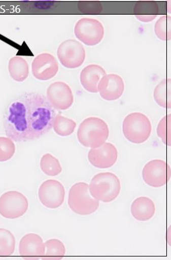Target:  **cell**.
Wrapping results in <instances>:
<instances>
[{"label":"cell","instance_id":"cell-1","mask_svg":"<svg viewBox=\"0 0 171 260\" xmlns=\"http://www.w3.org/2000/svg\"><path fill=\"white\" fill-rule=\"evenodd\" d=\"M56 115L47 97L40 93H25L9 105L4 127L7 137L13 141H33L49 133Z\"/></svg>","mask_w":171,"mask_h":260},{"label":"cell","instance_id":"cell-2","mask_svg":"<svg viewBox=\"0 0 171 260\" xmlns=\"http://www.w3.org/2000/svg\"><path fill=\"white\" fill-rule=\"evenodd\" d=\"M110 135L107 123L102 119L89 117L81 122L77 138L81 145L91 149L97 148L106 143Z\"/></svg>","mask_w":171,"mask_h":260},{"label":"cell","instance_id":"cell-3","mask_svg":"<svg viewBox=\"0 0 171 260\" xmlns=\"http://www.w3.org/2000/svg\"><path fill=\"white\" fill-rule=\"evenodd\" d=\"M89 189L95 200L103 203H111L119 195L121 184L115 174L100 173L92 178Z\"/></svg>","mask_w":171,"mask_h":260},{"label":"cell","instance_id":"cell-4","mask_svg":"<svg viewBox=\"0 0 171 260\" xmlns=\"http://www.w3.org/2000/svg\"><path fill=\"white\" fill-rule=\"evenodd\" d=\"M68 204L72 210L80 215L94 213L99 207V202L89 192V185L84 182L74 184L69 193Z\"/></svg>","mask_w":171,"mask_h":260},{"label":"cell","instance_id":"cell-5","mask_svg":"<svg viewBox=\"0 0 171 260\" xmlns=\"http://www.w3.org/2000/svg\"><path fill=\"white\" fill-rule=\"evenodd\" d=\"M124 137L135 144H141L150 137L152 126L149 118L141 113L133 112L127 115L123 122Z\"/></svg>","mask_w":171,"mask_h":260},{"label":"cell","instance_id":"cell-6","mask_svg":"<svg viewBox=\"0 0 171 260\" xmlns=\"http://www.w3.org/2000/svg\"><path fill=\"white\" fill-rule=\"evenodd\" d=\"M28 201L17 191H7L0 197V215L6 219L20 218L28 209Z\"/></svg>","mask_w":171,"mask_h":260},{"label":"cell","instance_id":"cell-7","mask_svg":"<svg viewBox=\"0 0 171 260\" xmlns=\"http://www.w3.org/2000/svg\"><path fill=\"white\" fill-rule=\"evenodd\" d=\"M75 34L78 40L87 46L99 44L104 37V28L97 19L83 18L76 23Z\"/></svg>","mask_w":171,"mask_h":260},{"label":"cell","instance_id":"cell-8","mask_svg":"<svg viewBox=\"0 0 171 260\" xmlns=\"http://www.w3.org/2000/svg\"><path fill=\"white\" fill-rule=\"evenodd\" d=\"M58 59L64 67L76 69L81 67L85 59V50L81 43L68 40L61 43L58 48Z\"/></svg>","mask_w":171,"mask_h":260},{"label":"cell","instance_id":"cell-9","mask_svg":"<svg viewBox=\"0 0 171 260\" xmlns=\"http://www.w3.org/2000/svg\"><path fill=\"white\" fill-rule=\"evenodd\" d=\"M170 168L168 164L158 159L147 162L142 171L144 181L155 188L165 185L170 180Z\"/></svg>","mask_w":171,"mask_h":260},{"label":"cell","instance_id":"cell-10","mask_svg":"<svg viewBox=\"0 0 171 260\" xmlns=\"http://www.w3.org/2000/svg\"><path fill=\"white\" fill-rule=\"evenodd\" d=\"M65 189L60 182L56 180L44 181L39 189L38 196L41 203L45 207L56 209L63 204Z\"/></svg>","mask_w":171,"mask_h":260},{"label":"cell","instance_id":"cell-11","mask_svg":"<svg viewBox=\"0 0 171 260\" xmlns=\"http://www.w3.org/2000/svg\"><path fill=\"white\" fill-rule=\"evenodd\" d=\"M46 94L49 102L55 110H68L74 103V95L71 88L62 81H56L50 84Z\"/></svg>","mask_w":171,"mask_h":260},{"label":"cell","instance_id":"cell-12","mask_svg":"<svg viewBox=\"0 0 171 260\" xmlns=\"http://www.w3.org/2000/svg\"><path fill=\"white\" fill-rule=\"evenodd\" d=\"M118 153L116 147L111 143H105L97 148L91 149L88 154L89 162L95 168L108 169L117 161Z\"/></svg>","mask_w":171,"mask_h":260},{"label":"cell","instance_id":"cell-13","mask_svg":"<svg viewBox=\"0 0 171 260\" xmlns=\"http://www.w3.org/2000/svg\"><path fill=\"white\" fill-rule=\"evenodd\" d=\"M59 71V63L55 57L48 53H41L32 63L33 75L38 80L47 81L53 78Z\"/></svg>","mask_w":171,"mask_h":260},{"label":"cell","instance_id":"cell-14","mask_svg":"<svg viewBox=\"0 0 171 260\" xmlns=\"http://www.w3.org/2000/svg\"><path fill=\"white\" fill-rule=\"evenodd\" d=\"M19 251L24 259H42L45 254V243L40 235L28 234L22 237L19 243Z\"/></svg>","mask_w":171,"mask_h":260},{"label":"cell","instance_id":"cell-15","mask_svg":"<svg viewBox=\"0 0 171 260\" xmlns=\"http://www.w3.org/2000/svg\"><path fill=\"white\" fill-rule=\"evenodd\" d=\"M124 83L123 79L115 74L104 76L98 85V91L101 97L107 101L119 99L123 94Z\"/></svg>","mask_w":171,"mask_h":260},{"label":"cell","instance_id":"cell-16","mask_svg":"<svg viewBox=\"0 0 171 260\" xmlns=\"http://www.w3.org/2000/svg\"><path fill=\"white\" fill-rule=\"evenodd\" d=\"M106 75V71L100 66L88 65L81 72V83L85 90L91 93L98 92L99 81Z\"/></svg>","mask_w":171,"mask_h":260},{"label":"cell","instance_id":"cell-17","mask_svg":"<svg viewBox=\"0 0 171 260\" xmlns=\"http://www.w3.org/2000/svg\"><path fill=\"white\" fill-rule=\"evenodd\" d=\"M155 212L154 202L149 198L142 197L135 199L131 206V213L136 220L147 221L152 218Z\"/></svg>","mask_w":171,"mask_h":260},{"label":"cell","instance_id":"cell-18","mask_svg":"<svg viewBox=\"0 0 171 260\" xmlns=\"http://www.w3.org/2000/svg\"><path fill=\"white\" fill-rule=\"evenodd\" d=\"M136 18L143 22L153 21L159 13V6L154 2H142L135 4L133 9Z\"/></svg>","mask_w":171,"mask_h":260},{"label":"cell","instance_id":"cell-19","mask_svg":"<svg viewBox=\"0 0 171 260\" xmlns=\"http://www.w3.org/2000/svg\"><path fill=\"white\" fill-rule=\"evenodd\" d=\"M9 71L10 75L14 80L17 82H23L29 76L28 62L22 57H13L9 61Z\"/></svg>","mask_w":171,"mask_h":260},{"label":"cell","instance_id":"cell-20","mask_svg":"<svg viewBox=\"0 0 171 260\" xmlns=\"http://www.w3.org/2000/svg\"><path fill=\"white\" fill-rule=\"evenodd\" d=\"M170 79H165L162 80L155 88L154 98L159 106L166 108V109H170Z\"/></svg>","mask_w":171,"mask_h":260},{"label":"cell","instance_id":"cell-21","mask_svg":"<svg viewBox=\"0 0 171 260\" xmlns=\"http://www.w3.org/2000/svg\"><path fill=\"white\" fill-rule=\"evenodd\" d=\"M77 123L72 119H69L60 114H56L54 119L53 128L54 131L60 137H68L75 132Z\"/></svg>","mask_w":171,"mask_h":260},{"label":"cell","instance_id":"cell-22","mask_svg":"<svg viewBox=\"0 0 171 260\" xmlns=\"http://www.w3.org/2000/svg\"><path fill=\"white\" fill-rule=\"evenodd\" d=\"M46 251L43 259H61L65 254V247L63 242L55 239L45 243Z\"/></svg>","mask_w":171,"mask_h":260},{"label":"cell","instance_id":"cell-23","mask_svg":"<svg viewBox=\"0 0 171 260\" xmlns=\"http://www.w3.org/2000/svg\"><path fill=\"white\" fill-rule=\"evenodd\" d=\"M40 166L42 172L49 176H58L62 172L60 161L50 153L45 154L42 156Z\"/></svg>","mask_w":171,"mask_h":260},{"label":"cell","instance_id":"cell-24","mask_svg":"<svg viewBox=\"0 0 171 260\" xmlns=\"http://www.w3.org/2000/svg\"><path fill=\"white\" fill-rule=\"evenodd\" d=\"M15 243L16 241L12 233L6 229L0 228V256L7 257L13 255Z\"/></svg>","mask_w":171,"mask_h":260},{"label":"cell","instance_id":"cell-25","mask_svg":"<svg viewBox=\"0 0 171 260\" xmlns=\"http://www.w3.org/2000/svg\"><path fill=\"white\" fill-rule=\"evenodd\" d=\"M155 34L162 41H168L171 37V18L168 15L162 16L155 23Z\"/></svg>","mask_w":171,"mask_h":260},{"label":"cell","instance_id":"cell-26","mask_svg":"<svg viewBox=\"0 0 171 260\" xmlns=\"http://www.w3.org/2000/svg\"><path fill=\"white\" fill-rule=\"evenodd\" d=\"M15 153V145L12 139L0 137V162L10 160Z\"/></svg>","mask_w":171,"mask_h":260},{"label":"cell","instance_id":"cell-27","mask_svg":"<svg viewBox=\"0 0 171 260\" xmlns=\"http://www.w3.org/2000/svg\"><path fill=\"white\" fill-rule=\"evenodd\" d=\"M170 114L165 116L159 121L157 129L158 137L165 145L169 146H170Z\"/></svg>","mask_w":171,"mask_h":260},{"label":"cell","instance_id":"cell-28","mask_svg":"<svg viewBox=\"0 0 171 260\" xmlns=\"http://www.w3.org/2000/svg\"><path fill=\"white\" fill-rule=\"evenodd\" d=\"M78 9L84 13L96 14L102 12L103 7L99 2H80Z\"/></svg>","mask_w":171,"mask_h":260}]
</instances>
